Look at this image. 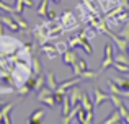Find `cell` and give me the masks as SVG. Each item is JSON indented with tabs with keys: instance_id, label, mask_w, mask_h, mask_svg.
Listing matches in <instances>:
<instances>
[{
	"instance_id": "cell-7",
	"label": "cell",
	"mask_w": 129,
	"mask_h": 124,
	"mask_svg": "<svg viewBox=\"0 0 129 124\" xmlns=\"http://www.w3.org/2000/svg\"><path fill=\"white\" fill-rule=\"evenodd\" d=\"M2 23L8 29H12L13 33H16V31H20V29H21V28H20V25L15 21V18H13L10 13H7V12H2Z\"/></svg>"
},
{
	"instance_id": "cell-5",
	"label": "cell",
	"mask_w": 129,
	"mask_h": 124,
	"mask_svg": "<svg viewBox=\"0 0 129 124\" xmlns=\"http://www.w3.org/2000/svg\"><path fill=\"white\" fill-rule=\"evenodd\" d=\"M113 62H114V49H113V44L108 43L105 46V56H103V61H101V70H106L110 67H113Z\"/></svg>"
},
{
	"instance_id": "cell-14",
	"label": "cell",
	"mask_w": 129,
	"mask_h": 124,
	"mask_svg": "<svg viewBox=\"0 0 129 124\" xmlns=\"http://www.w3.org/2000/svg\"><path fill=\"white\" fill-rule=\"evenodd\" d=\"M10 15H12L13 18H15V21L20 25V28H21V29H25V31H26V29L29 28V26H28V21H26V20L21 16V13H18V12H13V13H10Z\"/></svg>"
},
{
	"instance_id": "cell-15",
	"label": "cell",
	"mask_w": 129,
	"mask_h": 124,
	"mask_svg": "<svg viewBox=\"0 0 129 124\" xmlns=\"http://www.w3.org/2000/svg\"><path fill=\"white\" fill-rule=\"evenodd\" d=\"M46 85L49 87L51 90H54V92H56L57 87H59V83L56 82V77H54L52 72H46Z\"/></svg>"
},
{
	"instance_id": "cell-20",
	"label": "cell",
	"mask_w": 129,
	"mask_h": 124,
	"mask_svg": "<svg viewBox=\"0 0 129 124\" xmlns=\"http://www.w3.org/2000/svg\"><path fill=\"white\" fill-rule=\"evenodd\" d=\"M47 3H49V0H41L39 7H36V15H39V16L47 15Z\"/></svg>"
},
{
	"instance_id": "cell-13",
	"label": "cell",
	"mask_w": 129,
	"mask_h": 124,
	"mask_svg": "<svg viewBox=\"0 0 129 124\" xmlns=\"http://www.w3.org/2000/svg\"><path fill=\"white\" fill-rule=\"evenodd\" d=\"M43 118H44V109H43V108H38L36 111H33L31 116H29L28 122H29V124H38V122H41Z\"/></svg>"
},
{
	"instance_id": "cell-22",
	"label": "cell",
	"mask_w": 129,
	"mask_h": 124,
	"mask_svg": "<svg viewBox=\"0 0 129 124\" xmlns=\"http://www.w3.org/2000/svg\"><path fill=\"white\" fill-rule=\"evenodd\" d=\"M82 3H83V5H85V7H87V8H88V10H90V12H91V13H93V15H95V16H101V15H100V10H98V8H96V7H95V3H93V2H91V0H82Z\"/></svg>"
},
{
	"instance_id": "cell-11",
	"label": "cell",
	"mask_w": 129,
	"mask_h": 124,
	"mask_svg": "<svg viewBox=\"0 0 129 124\" xmlns=\"http://www.w3.org/2000/svg\"><path fill=\"white\" fill-rule=\"evenodd\" d=\"M80 82H82V77H80V75H75L74 78H70V80H66V82H62L59 87H57V90H56V92H62V93H66L69 88H72L74 85H79Z\"/></svg>"
},
{
	"instance_id": "cell-9",
	"label": "cell",
	"mask_w": 129,
	"mask_h": 124,
	"mask_svg": "<svg viewBox=\"0 0 129 124\" xmlns=\"http://www.w3.org/2000/svg\"><path fill=\"white\" fill-rule=\"evenodd\" d=\"M39 49L44 52V54L47 56L49 59H56L57 56H59V51H57V46L52 44V43H43V44H39Z\"/></svg>"
},
{
	"instance_id": "cell-16",
	"label": "cell",
	"mask_w": 129,
	"mask_h": 124,
	"mask_svg": "<svg viewBox=\"0 0 129 124\" xmlns=\"http://www.w3.org/2000/svg\"><path fill=\"white\" fill-rule=\"evenodd\" d=\"M80 105H82L83 108L87 109V111H93V108H95V105H91V101H90V96H88V93H87V92H83V95H82V100H80Z\"/></svg>"
},
{
	"instance_id": "cell-36",
	"label": "cell",
	"mask_w": 129,
	"mask_h": 124,
	"mask_svg": "<svg viewBox=\"0 0 129 124\" xmlns=\"http://www.w3.org/2000/svg\"><path fill=\"white\" fill-rule=\"evenodd\" d=\"M124 5H126L127 8H129V0H124Z\"/></svg>"
},
{
	"instance_id": "cell-1",
	"label": "cell",
	"mask_w": 129,
	"mask_h": 124,
	"mask_svg": "<svg viewBox=\"0 0 129 124\" xmlns=\"http://www.w3.org/2000/svg\"><path fill=\"white\" fill-rule=\"evenodd\" d=\"M36 98H38L39 103H43V105H46L47 108H54V106L57 105L56 100H54V90H51L49 87H43L41 90L38 92V95H36Z\"/></svg>"
},
{
	"instance_id": "cell-29",
	"label": "cell",
	"mask_w": 129,
	"mask_h": 124,
	"mask_svg": "<svg viewBox=\"0 0 129 124\" xmlns=\"http://www.w3.org/2000/svg\"><path fill=\"white\" fill-rule=\"evenodd\" d=\"M93 121H95L93 111H87V116H85V121H83V124H91Z\"/></svg>"
},
{
	"instance_id": "cell-31",
	"label": "cell",
	"mask_w": 129,
	"mask_h": 124,
	"mask_svg": "<svg viewBox=\"0 0 129 124\" xmlns=\"http://www.w3.org/2000/svg\"><path fill=\"white\" fill-rule=\"evenodd\" d=\"M2 122H5V124H12V122H13V121H12V118H10V111L3 114V118H2Z\"/></svg>"
},
{
	"instance_id": "cell-33",
	"label": "cell",
	"mask_w": 129,
	"mask_h": 124,
	"mask_svg": "<svg viewBox=\"0 0 129 124\" xmlns=\"http://www.w3.org/2000/svg\"><path fill=\"white\" fill-rule=\"evenodd\" d=\"M25 5L29 7V8H35V2L33 0H25Z\"/></svg>"
},
{
	"instance_id": "cell-26",
	"label": "cell",
	"mask_w": 129,
	"mask_h": 124,
	"mask_svg": "<svg viewBox=\"0 0 129 124\" xmlns=\"http://www.w3.org/2000/svg\"><path fill=\"white\" fill-rule=\"evenodd\" d=\"M0 10H2V12H7V13H13V12H15V7L5 3L3 0H0Z\"/></svg>"
},
{
	"instance_id": "cell-2",
	"label": "cell",
	"mask_w": 129,
	"mask_h": 124,
	"mask_svg": "<svg viewBox=\"0 0 129 124\" xmlns=\"http://www.w3.org/2000/svg\"><path fill=\"white\" fill-rule=\"evenodd\" d=\"M33 36H35V39L39 43V44L49 41L51 39V36H49V21L41 23V25L36 26V28L33 29Z\"/></svg>"
},
{
	"instance_id": "cell-38",
	"label": "cell",
	"mask_w": 129,
	"mask_h": 124,
	"mask_svg": "<svg viewBox=\"0 0 129 124\" xmlns=\"http://www.w3.org/2000/svg\"><path fill=\"white\" fill-rule=\"evenodd\" d=\"M0 106H3V101H2V100H0Z\"/></svg>"
},
{
	"instance_id": "cell-32",
	"label": "cell",
	"mask_w": 129,
	"mask_h": 124,
	"mask_svg": "<svg viewBox=\"0 0 129 124\" xmlns=\"http://www.w3.org/2000/svg\"><path fill=\"white\" fill-rule=\"evenodd\" d=\"M47 18H49V20H57V13L56 12H54V10H47Z\"/></svg>"
},
{
	"instance_id": "cell-10",
	"label": "cell",
	"mask_w": 129,
	"mask_h": 124,
	"mask_svg": "<svg viewBox=\"0 0 129 124\" xmlns=\"http://www.w3.org/2000/svg\"><path fill=\"white\" fill-rule=\"evenodd\" d=\"M96 3L103 13H110L113 8L119 5V0H96Z\"/></svg>"
},
{
	"instance_id": "cell-3",
	"label": "cell",
	"mask_w": 129,
	"mask_h": 124,
	"mask_svg": "<svg viewBox=\"0 0 129 124\" xmlns=\"http://www.w3.org/2000/svg\"><path fill=\"white\" fill-rule=\"evenodd\" d=\"M110 100L113 101L114 108H118V109H119L121 116H123V121L126 122V124H129V109H127V106L124 105V101L121 100V95H116V93H111V95H110Z\"/></svg>"
},
{
	"instance_id": "cell-19",
	"label": "cell",
	"mask_w": 129,
	"mask_h": 124,
	"mask_svg": "<svg viewBox=\"0 0 129 124\" xmlns=\"http://www.w3.org/2000/svg\"><path fill=\"white\" fill-rule=\"evenodd\" d=\"M62 118H66L67 114L70 113V109H72V105H70V98H69V95H66V98H64V101H62Z\"/></svg>"
},
{
	"instance_id": "cell-24",
	"label": "cell",
	"mask_w": 129,
	"mask_h": 124,
	"mask_svg": "<svg viewBox=\"0 0 129 124\" xmlns=\"http://www.w3.org/2000/svg\"><path fill=\"white\" fill-rule=\"evenodd\" d=\"M85 116H87V109L80 105L79 109H77V116H75V118H77V122H82L83 124V121H85Z\"/></svg>"
},
{
	"instance_id": "cell-28",
	"label": "cell",
	"mask_w": 129,
	"mask_h": 124,
	"mask_svg": "<svg viewBox=\"0 0 129 124\" xmlns=\"http://www.w3.org/2000/svg\"><path fill=\"white\" fill-rule=\"evenodd\" d=\"M12 108H13V103H7V105H3L2 108H0V122H2V118H3V114H5V113H8Z\"/></svg>"
},
{
	"instance_id": "cell-18",
	"label": "cell",
	"mask_w": 129,
	"mask_h": 124,
	"mask_svg": "<svg viewBox=\"0 0 129 124\" xmlns=\"http://www.w3.org/2000/svg\"><path fill=\"white\" fill-rule=\"evenodd\" d=\"M80 77H82V80H95L100 77V72H93V70H83V72H80Z\"/></svg>"
},
{
	"instance_id": "cell-17",
	"label": "cell",
	"mask_w": 129,
	"mask_h": 124,
	"mask_svg": "<svg viewBox=\"0 0 129 124\" xmlns=\"http://www.w3.org/2000/svg\"><path fill=\"white\" fill-rule=\"evenodd\" d=\"M108 88H110V93H116V95L123 96V90H121V87L114 82V78H108Z\"/></svg>"
},
{
	"instance_id": "cell-6",
	"label": "cell",
	"mask_w": 129,
	"mask_h": 124,
	"mask_svg": "<svg viewBox=\"0 0 129 124\" xmlns=\"http://www.w3.org/2000/svg\"><path fill=\"white\" fill-rule=\"evenodd\" d=\"M110 95L111 93H106V92H103V90L100 88V87H95L93 88V105H95V108H98V106L101 105V103H105V101H108L110 100Z\"/></svg>"
},
{
	"instance_id": "cell-39",
	"label": "cell",
	"mask_w": 129,
	"mask_h": 124,
	"mask_svg": "<svg viewBox=\"0 0 129 124\" xmlns=\"http://www.w3.org/2000/svg\"><path fill=\"white\" fill-rule=\"evenodd\" d=\"M126 52H127V54H129V46H127V51H126Z\"/></svg>"
},
{
	"instance_id": "cell-25",
	"label": "cell",
	"mask_w": 129,
	"mask_h": 124,
	"mask_svg": "<svg viewBox=\"0 0 129 124\" xmlns=\"http://www.w3.org/2000/svg\"><path fill=\"white\" fill-rule=\"evenodd\" d=\"M82 49L87 52V54H93V48H91V44H90V39H85L83 38V41H82Z\"/></svg>"
},
{
	"instance_id": "cell-8",
	"label": "cell",
	"mask_w": 129,
	"mask_h": 124,
	"mask_svg": "<svg viewBox=\"0 0 129 124\" xmlns=\"http://www.w3.org/2000/svg\"><path fill=\"white\" fill-rule=\"evenodd\" d=\"M69 98H70V105L72 106H77L80 105V100H82V95H83V90L79 88V85H74L72 88H69Z\"/></svg>"
},
{
	"instance_id": "cell-30",
	"label": "cell",
	"mask_w": 129,
	"mask_h": 124,
	"mask_svg": "<svg viewBox=\"0 0 129 124\" xmlns=\"http://www.w3.org/2000/svg\"><path fill=\"white\" fill-rule=\"evenodd\" d=\"M79 67H80V70H82V72H83V70H87V69H88V65H87L85 59H80V57H79Z\"/></svg>"
},
{
	"instance_id": "cell-4",
	"label": "cell",
	"mask_w": 129,
	"mask_h": 124,
	"mask_svg": "<svg viewBox=\"0 0 129 124\" xmlns=\"http://www.w3.org/2000/svg\"><path fill=\"white\" fill-rule=\"evenodd\" d=\"M59 20H60V23H62V26H64L66 31L77 29V26H79V20L75 18V15H74L72 12H64Z\"/></svg>"
},
{
	"instance_id": "cell-21",
	"label": "cell",
	"mask_w": 129,
	"mask_h": 124,
	"mask_svg": "<svg viewBox=\"0 0 129 124\" xmlns=\"http://www.w3.org/2000/svg\"><path fill=\"white\" fill-rule=\"evenodd\" d=\"M113 69L116 70V72H121V73H129V65H127V64L118 62V61L113 62Z\"/></svg>"
},
{
	"instance_id": "cell-12",
	"label": "cell",
	"mask_w": 129,
	"mask_h": 124,
	"mask_svg": "<svg viewBox=\"0 0 129 124\" xmlns=\"http://www.w3.org/2000/svg\"><path fill=\"white\" fill-rule=\"evenodd\" d=\"M118 122H124V121H123V116H121L119 109L114 108V109H113V113H111V114L103 121V124H118Z\"/></svg>"
},
{
	"instance_id": "cell-23",
	"label": "cell",
	"mask_w": 129,
	"mask_h": 124,
	"mask_svg": "<svg viewBox=\"0 0 129 124\" xmlns=\"http://www.w3.org/2000/svg\"><path fill=\"white\" fill-rule=\"evenodd\" d=\"M114 82L121 87L123 92H127L129 90V78H126V77H118V78H114Z\"/></svg>"
},
{
	"instance_id": "cell-35",
	"label": "cell",
	"mask_w": 129,
	"mask_h": 124,
	"mask_svg": "<svg viewBox=\"0 0 129 124\" xmlns=\"http://www.w3.org/2000/svg\"><path fill=\"white\" fill-rule=\"evenodd\" d=\"M123 96H126V98H129V90H127V92H123Z\"/></svg>"
},
{
	"instance_id": "cell-34",
	"label": "cell",
	"mask_w": 129,
	"mask_h": 124,
	"mask_svg": "<svg viewBox=\"0 0 129 124\" xmlns=\"http://www.w3.org/2000/svg\"><path fill=\"white\" fill-rule=\"evenodd\" d=\"M3 26H5V25H3V23L0 21V34H3Z\"/></svg>"
},
{
	"instance_id": "cell-27",
	"label": "cell",
	"mask_w": 129,
	"mask_h": 124,
	"mask_svg": "<svg viewBox=\"0 0 129 124\" xmlns=\"http://www.w3.org/2000/svg\"><path fill=\"white\" fill-rule=\"evenodd\" d=\"M56 46H57V51H59V54H64V52L69 49V43H64V41H57Z\"/></svg>"
},
{
	"instance_id": "cell-37",
	"label": "cell",
	"mask_w": 129,
	"mask_h": 124,
	"mask_svg": "<svg viewBox=\"0 0 129 124\" xmlns=\"http://www.w3.org/2000/svg\"><path fill=\"white\" fill-rule=\"evenodd\" d=\"M52 2H54V3H60V0H52Z\"/></svg>"
}]
</instances>
